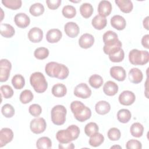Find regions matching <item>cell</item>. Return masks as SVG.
Segmentation results:
<instances>
[{
    "label": "cell",
    "instance_id": "6da1fadb",
    "mask_svg": "<svg viewBox=\"0 0 149 149\" xmlns=\"http://www.w3.org/2000/svg\"><path fill=\"white\" fill-rule=\"evenodd\" d=\"M45 71L48 76L60 80L65 79L69 74V69L66 66L55 62L48 63L45 67Z\"/></svg>",
    "mask_w": 149,
    "mask_h": 149
},
{
    "label": "cell",
    "instance_id": "7a4b0ae2",
    "mask_svg": "<svg viewBox=\"0 0 149 149\" xmlns=\"http://www.w3.org/2000/svg\"><path fill=\"white\" fill-rule=\"evenodd\" d=\"M80 132V129L77 126L72 125L68 126L66 129L59 130L56 134V139L61 144L69 143L77 139Z\"/></svg>",
    "mask_w": 149,
    "mask_h": 149
},
{
    "label": "cell",
    "instance_id": "3957f363",
    "mask_svg": "<svg viewBox=\"0 0 149 149\" xmlns=\"http://www.w3.org/2000/svg\"><path fill=\"white\" fill-rule=\"evenodd\" d=\"M70 109L76 120L83 122L90 118L91 109L79 101H74L70 104Z\"/></svg>",
    "mask_w": 149,
    "mask_h": 149
},
{
    "label": "cell",
    "instance_id": "277c9868",
    "mask_svg": "<svg viewBox=\"0 0 149 149\" xmlns=\"http://www.w3.org/2000/svg\"><path fill=\"white\" fill-rule=\"evenodd\" d=\"M30 83L35 91L38 93L45 92L48 87V83L45 76L40 72H36L31 74Z\"/></svg>",
    "mask_w": 149,
    "mask_h": 149
},
{
    "label": "cell",
    "instance_id": "5b68a950",
    "mask_svg": "<svg viewBox=\"0 0 149 149\" xmlns=\"http://www.w3.org/2000/svg\"><path fill=\"white\" fill-rule=\"evenodd\" d=\"M129 62L134 65H144L148 62L149 53L147 51L132 49L129 54Z\"/></svg>",
    "mask_w": 149,
    "mask_h": 149
},
{
    "label": "cell",
    "instance_id": "8992f818",
    "mask_svg": "<svg viewBox=\"0 0 149 149\" xmlns=\"http://www.w3.org/2000/svg\"><path fill=\"white\" fill-rule=\"evenodd\" d=\"M67 110L62 105L54 106L51 111V117L52 123L56 125H62L66 121Z\"/></svg>",
    "mask_w": 149,
    "mask_h": 149
},
{
    "label": "cell",
    "instance_id": "52a82bcc",
    "mask_svg": "<svg viewBox=\"0 0 149 149\" xmlns=\"http://www.w3.org/2000/svg\"><path fill=\"white\" fill-rule=\"evenodd\" d=\"M103 42L104 43V47L109 48L118 45L122 44L120 41L118 39V34L111 30L106 31L102 37Z\"/></svg>",
    "mask_w": 149,
    "mask_h": 149
},
{
    "label": "cell",
    "instance_id": "ba28073f",
    "mask_svg": "<svg viewBox=\"0 0 149 149\" xmlns=\"http://www.w3.org/2000/svg\"><path fill=\"white\" fill-rule=\"evenodd\" d=\"M47 123L43 118H34L30 122L31 131L35 134H40L45 130Z\"/></svg>",
    "mask_w": 149,
    "mask_h": 149
},
{
    "label": "cell",
    "instance_id": "9c48e42d",
    "mask_svg": "<svg viewBox=\"0 0 149 149\" xmlns=\"http://www.w3.org/2000/svg\"><path fill=\"white\" fill-rule=\"evenodd\" d=\"M12 64L6 59H2L0 61V81L4 82L9 79Z\"/></svg>",
    "mask_w": 149,
    "mask_h": 149
},
{
    "label": "cell",
    "instance_id": "30bf717a",
    "mask_svg": "<svg viewBox=\"0 0 149 149\" xmlns=\"http://www.w3.org/2000/svg\"><path fill=\"white\" fill-rule=\"evenodd\" d=\"M74 95L77 97L86 99L91 95V90L84 83H81L77 85L74 89Z\"/></svg>",
    "mask_w": 149,
    "mask_h": 149
},
{
    "label": "cell",
    "instance_id": "8fae6325",
    "mask_svg": "<svg viewBox=\"0 0 149 149\" xmlns=\"http://www.w3.org/2000/svg\"><path fill=\"white\" fill-rule=\"evenodd\" d=\"M118 100L122 105L129 106L134 103L136 100V96L132 91L125 90L120 94Z\"/></svg>",
    "mask_w": 149,
    "mask_h": 149
},
{
    "label": "cell",
    "instance_id": "7c38bea8",
    "mask_svg": "<svg viewBox=\"0 0 149 149\" xmlns=\"http://www.w3.org/2000/svg\"><path fill=\"white\" fill-rule=\"evenodd\" d=\"M110 74L112 78L119 81H124L126 77V70L123 67L119 66H115L111 68Z\"/></svg>",
    "mask_w": 149,
    "mask_h": 149
},
{
    "label": "cell",
    "instance_id": "4fadbf2b",
    "mask_svg": "<svg viewBox=\"0 0 149 149\" xmlns=\"http://www.w3.org/2000/svg\"><path fill=\"white\" fill-rule=\"evenodd\" d=\"M13 138V131L8 127L2 128L0 132V147L10 142Z\"/></svg>",
    "mask_w": 149,
    "mask_h": 149
},
{
    "label": "cell",
    "instance_id": "5bb4252c",
    "mask_svg": "<svg viewBox=\"0 0 149 149\" xmlns=\"http://www.w3.org/2000/svg\"><path fill=\"white\" fill-rule=\"evenodd\" d=\"M64 31L68 36L70 38H74L78 36L80 29L76 23L69 22L65 24Z\"/></svg>",
    "mask_w": 149,
    "mask_h": 149
},
{
    "label": "cell",
    "instance_id": "9a60e30c",
    "mask_svg": "<svg viewBox=\"0 0 149 149\" xmlns=\"http://www.w3.org/2000/svg\"><path fill=\"white\" fill-rule=\"evenodd\" d=\"M14 21L16 25L22 29L27 27L30 23V19L24 13H19L16 14L14 17Z\"/></svg>",
    "mask_w": 149,
    "mask_h": 149
},
{
    "label": "cell",
    "instance_id": "2e32d148",
    "mask_svg": "<svg viewBox=\"0 0 149 149\" xmlns=\"http://www.w3.org/2000/svg\"><path fill=\"white\" fill-rule=\"evenodd\" d=\"M94 43V38L93 35L85 33L81 35L79 40V46L84 49H87L93 46Z\"/></svg>",
    "mask_w": 149,
    "mask_h": 149
},
{
    "label": "cell",
    "instance_id": "e0dca14e",
    "mask_svg": "<svg viewBox=\"0 0 149 149\" xmlns=\"http://www.w3.org/2000/svg\"><path fill=\"white\" fill-rule=\"evenodd\" d=\"M27 36L31 42L34 43L39 42L43 38V31L38 27H33L29 30Z\"/></svg>",
    "mask_w": 149,
    "mask_h": 149
},
{
    "label": "cell",
    "instance_id": "ac0fdd59",
    "mask_svg": "<svg viewBox=\"0 0 149 149\" xmlns=\"http://www.w3.org/2000/svg\"><path fill=\"white\" fill-rule=\"evenodd\" d=\"M112 5L108 1H101L98 6V12L100 15L105 17L109 16L112 12Z\"/></svg>",
    "mask_w": 149,
    "mask_h": 149
},
{
    "label": "cell",
    "instance_id": "d6986e66",
    "mask_svg": "<svg viewBox=\"0 0 149 149\" xmlns=\"http://www.w3.org/2000/svg\"><path fill=\"white\" fill-rule=\"evenodd\" d=\"M111 24L118 30H123L126 26V22L125 18L120 15H114L111 19Z\"/></svg>",
    "mask_w": 149,
    "mask_h": 149
},
{
    "label": "cell",
    "instance_id": "ffe728a7",
    "mask_svg": "<svg viewBox=\"0 0 149 149\" xmlns=\"http://www.w3.org/2000/svg\"><path fill=\"white\" fill-rule=\"evenodd\" d=\"M62 32L57 29L49 30L46 34V40L49 43L58 42L62 38Z\"/></svg>",
    "mask_w": 149,
    "mask_h": 149
},
{
    "label": "cell",
    "instance_id": "44dd1931",
    "mask_svg": "<svg viewBox=\"0 0 149 149\" xmlns=\"http://www.w3.org/2000/svg\"><path fill=\"white\" fill-rule=\"evenodd\" d=\"M129 79L130 82L138 84L141 82L143 78L142 72L138 68H134L131 69L129 72Z\"/></svg>",
    "mask_w": 149,
    "mask_h": 149
},
{
    "label": "cell",
    "instance_id": "7402d4cb",
    "mask_svg": "<svg viewBox=\"0 0 149 149\" xmlns=\"http://www.w3.org/2000/svg\"><path fill=\"white\" fill-rule=\"evenodd\" d=\"M118 86L112 81H107L103 86L104 93L108 96H113L118 91Z\"/></svg>",
    "mask_w": 149,
    "mask_h": 149
},
{
    "label": "cell",
    "instance_id": "603a6c76",
    "mask_svg": "<svg viewBox=\"0 0 149 149\" xmlns=\"http://www.w3.org/2000/svg\"><path fill=\"white\" fill-rule=\"evenodd\" d=\"M115 2L123 13H128L133 10V5L130 0H115Z\"/></svg>",
    "mask_w": 149,
    "mask_h": 149
},
{
    "label": "cell",
    "instance_id": "cb8c5ba5",
    "mask_svg": "<svg viewBox=\"0 0 149 149\" xmlns=\"http://www.w3.org/2000/svg\"><path fill=\"white\" fill-rule=\"evenodd\" d=\"M91 24L94 29L100 30L107 26V20L105 17L97 15L92 19Z\"/></svg>",
    "mask_w": 149,
    "mask_h": 149
},
{
    "label": "cell",
    "instance_id": "d4e9b609",
    "mask_svg": "<svg viewBox=\"0 0 149 149\" xmlns=\"http://www.w3.org/2000/svg\"><path fill=\"white\" fill-rule=\"evenodd\" d=\"M96 112L99 115H105L108 113L111 109V105L106 101H100L95 105Z\"/></svg>",
    "mask_w": 149,
    "mask_h": 149
},
{
    "label": "cell",
    "instance_id": "484cf974",
    "mask_svg": "<svg viewBox=\"0 0 149 149\" xmlns=\"http://www.w3.org/2000/svg\"><path fill=\"white\" fill-rule=\"evenodd\" d=\"M0 33L5 38H10L14 36L15 30L10 24L1 23L0 26Z\"/></svg>",
    "mask_w": 149,
    "mask_h": 149
},
{
    "label": "cell",
    "instance_id": "4316f807",
    "mask_svg": "<svg viewBox=\"0 0 149 149\" xmlns=\"http://www.w3.org/2000/svg\"><path fill=\"white\" fill-rule=\"evenodd\" d=\"M66 87L62 83H57L52 88V94L56 97H62L66 94Z\"/></svg>",
    "mask_w": 149,
    "mask_h": 149
},
{
    "label": "cell",
    "instance_id": "83f0119b",
    "mask_svg": "<svg viewBox=\"0 0 149 149\" xmlns=\"http://www.w3.org/2000/svg\"><path fill=\"white\" fill-rule=\"evenodd\" d=\"M94 11L93 7L89 3H83L80 6V12L81 16L86 19L91 16Z\"/></svg>",
    "mask_w": 149,
    "mask_h": 149
},
{
    "label": "cell",
    "instance_id": "f1b7e54d",
    "mask_svg": "<svg viewBox=\"0 0 149 149\" xmlns=\"http://www.w3.org/2000/svg\"><path fill=\"white\" fill-rule=\"evenodd\" d=\"M132 118L131 112L129 109H121L118 111L117 113V119L119 122L126 123H127Z\"/></svg>",
    "mask_w": 149,
    "mask_h": 149
},
{
    "label": "cell",
    "instance_id": "f546056e",
    "mask_svg": "<svg viewBox=\"0 0 149 149\" xmlns=\"http://www.w3.org/2000/svg\"><path fill=\"white\" fill-rule=\"evenodd\" d=\"M131 134L135 137H140L142 136L144 132V127L143 125L139 122L133 123L130 129Z\"/></svg>",
    "mask_w": 149,
    "mask_h": 149
},
{
    "label": "cell",
    "instance_id": "4dcf8cb0",
    "mask_svg": "<svg viewBox=\"0 0 149 149\" xmlns=\"http://www.w3.org/2000/svg\"><path fill=\"white\" fill-rule=\"evenodd\" d=\"M104 136L102 134L97 132L90 137L88 141V143L91 146L97 147L100 146L104 142Z\"/></svg>",
    "mask_w": 149,
    "mask_h": 149
},
{
    "label": "cell",
    "instance_id": "1f68e13d",
    "mask_svg": "<svg viewBox=\"0 0 149 149\" xmlns=\"http://www.w3.org/2000/svg\"><path fill=\"white\" fill-rule=\"evenodd\" d=\"M12 84L15 88L17 90H20L25 85V80L24 77L20 74H15L12 79Z\"/></svg>",
    "mask_w": 149,
    "mask_h": 149
},
{
    "label": "cell",
    "instance_id": "d6a6232c",
    "mask_svg": "<svg viewBox=\"0 0 149 149\" xmlns=\"http://www.w3.org/2000/svg\"><path fill=\"white\" fill-rule=\"evenodd\" d=\"M44 10L45 9L43 5L38 2L31 5L29 8L30 14L34 16H39L42 15Z\"/></svg>",
    "mask_w": 149,
    "mask_h": 149
},
{
    "label": "cell",
    "instance_id": "836d02e7",
    "mask_svg": "<svg viewBox=\"0 0 149 149\" xmlns=\"http://www.w3.org/2000/svg\"><path fill=\"white\" fill-rule=\"evenodd\" d=\"M88 82L90 85L94 88H99L102 85L104 80L101 76L94 74L90 77Z\"/></svg>",
    "mask_w": 149,
    "mask_h": 149
},
{
    "label": "cell",
    "instance_id": "e575fe53",
    "mask_svg": "<svg viewBox=\"0 0 149 149\" xmlns=\"http://www.w3.org/2000/svg\"><path fill=\"white\" fill-rule=\"evenodd\" d=\"M37 148H50L52 147V141L48 137H41L39 138L36 142Z\"/></svg>",
    "mask_w": 149,
    "mask_h": 149
},
{
    "label": "cell",
    "instance_id": "d590c367",
    "mask_svg": "<svg viewBox=\"0 0 149 149\" xmlns=\"http://www.w3.org/2000/svg\"><path fill=\"white\" fill-rule=\"evenodd\" d=\"M2 4L6 8L12 10H17L22 6L21 0H2Z\"/></svg>",
    "mask_w": 149,
    "mask_h": 149
},
{
    "label": "cell",
    "instance_id": "8d00e7d4",
    "mask_svg": "<svg viewBox=\"0 0 149 149\" xmlns=\"http://www.w3.org/2000/svg\"><path fill=\"white\" fill-rule=\"evenodd\" d=\"M124 57L125 53L122 48L109 55V58L112 62H120L123 60Z\"/></svg>",
    "mask_w": 149,
    "mask_h": 149
},
{
    "label": "cell",
    "instance_id": "74e56055",
    "mask_svg": "<svg viewBox=\"0 0 149 149\" xmlns=\"http://www.w3.org/2000/svg\"><path fill=\"white\" fill-rule=\"evenodd\" d=\"M34 98V95L33 93L30 90H23L20 95V101L23 104H26L31 102Z\"/></svg>",
    "mask_w": 149,
    "mask_h": 149
},
{
    "label": "cell",
    "instance_id": "f35d334b",
    "mask_svg": "<svg viewBox=\"0 0 149 149\" xmlns=\"http://www.w3.org/2000/svg\"><path fill=\"white\" fill-rule=\"evenodd\" d=\"M49 50L45 47H39L35 49L34 55L36 58L40 60H42L47 58L49 55Z\"/></svg>",
    "mask_w": 149,
    "mask_h": 149
},
{
    "label": "cell",
    "instance_id": "ab89813d",
    "mask_svg": "<svg viewBox=\"0 0 149 149\" xmlns=\"http://www.w3.org/2000/svg\"><path fill=\"white\" fill-rule=\"evenodd\" d=\"M99 127L95 122H90L87 123L84 127V132L87 136L91 137L95 133L98 132Z\"/></svg>",
    "mask_w": 149,
    "mask_h": 149
},
{
    "label": "cell",
    "instance_id": "60d3db41",
    "mask_svg": "<svg viewBox=\"0 0 149 149\" xmlns=\"http://www.w3.org/2000/svg\"><path fill=\"white\" fill-rule=\"evenodd\" d=\"M62 15L68 19H72L76 15V10L72 5H66L63 6L62 10Z\"/></svg>",
    "mask_w": 149,
    "mask_h": 149
},
{
    "label": "cell",
    "instance_id": "b9f144b4",
    "mask_svg": "<svg viewBox=\"0 0 149 149\" xmlns=\"http://www.w3.org/2000/svg\"><path fill=\"white\" fill-rule=\"evenodd\" d=\"M2 115L8 118H12L15 115V109L13 106L9 104L3 105L1 108Z\"/></svg>",
    "mask_w": 149,
    "mask_h": 149
},
{
    "label": "cell",
    "instance_id": "7bdbcfd3",
    "mask_svg": "<svg viewBox=\"0 0 149 149\" xmlns=\"http://www.w3.org/2000/svg\"><path fill=\"white\" fill-rule=\"evenodd\" d=\"M107 136L109 140L112 141H117L120 138L121 133L119 129L116 127H112L108 131Z\"/></svg>",
    "mask_w": 149,
    "mask_h": 149
},
{
    "label": "cell",
    "instance_id": "ee69618b",
    "mask_svg": "<svg viewBox=\"0 0 149 149\" xmlns=\"http://www.w3.org/2000/svg\"><path fill=\"white\" fill-rule=\"evenodd\" d=\"M1 94L5 98H10L13 95V90L9 85H2L1 87Z\"/></svg>",
    "mask_w": 149,
    "mask_h": 149
},
{
    "label": "cell",
    "instance_id": "f6af8a7d",
    "mask_svg": "<svg viewBox=\"0 0 149 149\" xmlns=\"http://www.w3.org/2000/svg\"><path fill=\"white\" fill-rule=\"evenodd\" d=\"M29 113L33 116H38L42 112V108L41 106L37 104H34L31 105L29 108Z\"/></svg>",
    "mask_w": 149,
    "mask_h": 149
},
{
    "label": "cell",
    "instance_id": "bcb514c9",
    "mask_svg": "<svg viewBox=\"0 0 149 149\" xmlns=\"http://www.w3.org/2000/svg\"><path fill=\"white\" fill-rule=\"evenodd\" d=\"M126 147L127 149H141L142 148V144L141 143L137 140L131 139L127 141Z\"/></svg>",
    "mask_w": 149,
    "mask_h": 149
},
{
    "label": "cell",
    "instance_id": "7dc6e473",
    "mask_svg": "<svg viewBox=\"0 0 149 149\" xmlns=\"http://www.w3.org/2000/svg\"><path fill=\"white\" fill-rule=\"evenodd\" d=\"M61 0H47L46 3L48 8L51 10H55L60 6Z\"/></svg>",
    "mask_w": 149,
    "mask_h": 149
},
{
    "label": "cell",
    "instance_id": "c3c4849f",
    "mask_svg": "<svg viewBox=\"0 0 149 149\" xmlns=\"http://www.w3.org/2000/svg\"><path fill=\"white\" fill-rule=\"evenodd\" d=\"M148 40H149V35L148 34H146L144 35L141 39V44L142 45L147 48L148 49L149 48V45H148Z\"/></svg>",
    "mask_w": 149,
    "mask_h": 149
},
{
    "label": "cell",
    "instance_id": "681fc988",
    "mask_svg": "<svg viewBox=\"0 0 149 149\" xmlns=\"http://www.w3.org/2000/svg\"><path fill=\"white\" fill-rule=\"evenodd\" d=\"M74 148V146L72 143H65V144H61V143H60L59 144V148H63V149L68 148V149H70V148Z\"/></svg>",
    "mask_w": 149,
    "mask_h": 149
},
{
    "label": "cell",
    "instance_id": "f907efd6",
    "mask_svg": "<svg viewBox=\"0 0 149 149\" xmlns=\"http://www.w3.org/2000/svg\"><path fill=\"white\" fill-rule=\"evenodd\" d=\"M148 18H149V17H148V16H147V17L143 20V22L144 27L146 30H148Z\"/></svg>",
    "mask_w": 149,
    "mask_h": 149
},
{
    "label": "cell",
    "instance_id": "816d5d0a",
    "mask_svg": "<svg viewBox=\"0 0 149 149\" xmlns=\"http://www.w3.org/2000/svg\"><path fill=\"white\" fill-rule=\"evenodd\" d=\"M113 147H119V148H122L121 147H120V146H113V147H111V148H113Z\"/></svg>",
    "mask_w": 149,
    "mask_h": 149
}]
</instances>
